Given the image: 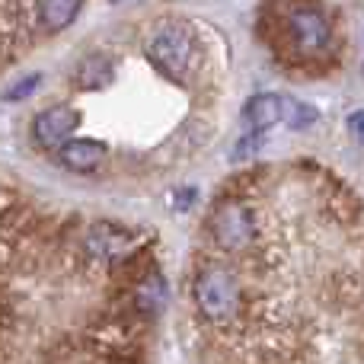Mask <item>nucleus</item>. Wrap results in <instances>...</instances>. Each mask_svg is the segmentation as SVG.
I'll use <instances>...</instances> for the list:
<instances>
[{"instance_id": "f257e3e1", "label": "nucleus", "mask_w": 364, "mask_h": 364, "mask_svg": "<svg viewBox=\"0 0 364 364\" xmlns=\"http://www.w3.org/2000/svg\"><path fill=\"white\" fill-rule=\"evenodd\" d=\"M192 55H195V38L186 26H164L147 42V58L157 64V70L176 77V80H182L188 74Z\"/></svg>"}, {"instance_id": "f03ea898", "label": "nucleus", "mask_w": 364, "mask_h": 364, "mask_svg": "<svg viewBox=\"0 0 364 364\" xmlns=\"http://www.w3.org/2000/svg\"><path fill=\"white\" fill-rule=\"evenodd\" d=\"M195 301L198 310L208 320H227V316L237 314L240 307V284L230 272L224 269H208L201 272V278L195 282Z\"/></svg>"}, {"instance_id": "7ed1b4c3", "label": "nucleus", "mask_w": 364, "mask_h": 364, "mask_svg": "<svg viewBox=\"0 0 364 364\" xmlns=\"http://www.w3.org/2000/svg\"><path fill=\"white\" fill-rule=\"evenodd\" d=\"M214 237L224 250H243L256 237V220L243 201H227L214 214Z\"/></svg>"}, {"instance_id": "20e7f679", "label": "nucleus", "mask_w": 364, "mask_h": 364, "mask_svg": "<svg viewBox=\"0 0 364 364\" xmlns=\"http://www.w3.org/2000/svg\"><path fill=\"white\" fill-rule=\"evenodd\" d=\"M77 125H80L77 109L51 106V109H45V112L36 115V122H32V134H36V141L42 147H48V151H61V147L68 144L70 134L77 132Z\"/></svg>"}, {"instance_id": "39448f33", "label": "nucleus", "mask_w": 364, "mask_h": 364, "mask_svg": "<svg viewBox=\"0 0 364 364\" xmlns=\"http://www.w3.org/2000/svg\"><path fill=\"white\" fill-rule=\"evenodd\" d=\"M291 32H294V42L304 55H320L329 45V23L320 10H310V6H301V10L291 13Z\"/></svg>"}, {"instance_id": "423d86ee", "label": "nucleus", "mask_w": 364, "mask_h": 364, "mask_svg": "<svg viewBox=\"0 0 364 364\" xmlns=\"http://www.w3.org/2000/svg\"><path fill=\"white\" fill-rule=\"evenodd\" d=\"M243 119L252 125V132L262 134L265 128L278 125L284 119V96L275 93H259L243 106Z\"/></svg>"}, {"instance_id": "0eeeda50", "label": "nucleus", "mask_w": 364, "mask_h": 364, "mask_svg": "<svg viewBox=\"0 0 364 364\" xmlns=\"http://www.w3.org/2000/svg\"><path fill=\"white\" fill-rule=\"evenodd\" d=\"M58 157H61V164L68 166V170L90 173V170H96V166L102 164V157H106V147H102L100 141L77 138V141H68V144L58 151Z\"/></svg>"}, {"instance_id": "6e6552de", "label": "nucleus", "mask_w": 364, "mask_h": 364, "mask_svg": "<svg viewBox=\"0 0 364 364\" xmlns=\"http://www.w3.org/2000/svg\"><path fill=\"white\" fill-rule=\"evenodd\" d=\"M134 237L128 230H122V227H112V224H96L93 230H90V240L87 246L96 252V256H106V259H119L125 256L128 250H132Z\"/></svg>"}, {"instance_id": "1a4fd4ad", "label": "nucleus", "mask_w": 364, "mask_h": 364, "mask_svg": "<svg viewBox=\"0 0 364 364\" xmlns=\"http://www.w3.org/2000/svg\"><path fill=\"white\" fill-rule=\"evenodd\" d=\"M112 61H109L106 55H90L80 61V68H77V87L80 90H102L112 83Z\"/></svg>"}, {"instance_id": "9d476101", "label": "nucleus", "mask_w": 364, "mask_h": 364, "mask_svg": "<svg viewBox=\"0 0 364 364\" xmlns=\"http://www.w3.org/2000/svg\"><path fill=\"white\" fill-rule=\"evenodd\" d=\"M36 13L42 16L45 29L55 32V29H64V26L74 23V16L80 13V4H74V0H68V4H38Z\"/></svg>"}, {"instance_id": "9b49d317", "label": "nucleus", "mask_w": 364, "mask_h": 364, "mask_svg": "<svg viewBox=\"0 0 364 364\" xmlns=\"http://www.w3.org/2000/svg\"><path fill=\"white\" fill-rule=\"evenodd\" d=\"M138 304L144 310H160L166 304V282L160 275H151L144 284L138 288Z\"/></svg>"}, {"instance_id": "f8f14e48", "label": "nucleus", "mask_w": 364, "mask_h": 364, "mask_svg": "<svg viewBox=\"0 0 364 364\" xmlns=\"http://www.w3.org/2000/svg\"><path fill=\"white\" fill-rule=\"evenodd\" d=\"M282 122H288L291 128H307L316 122V109L307 106V102H301V100H284V119Z\"/></svg>"}, {"instance_id": "ddd939ff", "label": "nucleus", "mask_w": 364, "mask_h": 364, "mask_svg": "<svg viewBox=\"0 0 364 364\" xmlns=\"http://www.w3.org/2000/svg\"><path fill=\"white\" fill-rule=\"evenodd\" d=\"M262 147V134H256V132H250L246 138H240L237 141V154H233V160H240V157H252V154Z\"/></svg>"}, {"instance_id": "4468645a", "label": "nucleus", "mask_w": 364, "mask_h": 364, "mask_svg": "<svg viewBox=\"0 0 364 364\" xmlns=\"http://www.w3.org/2000/svg\"><path fill=\"white\" fill-rule=\"evenodd\" d=\"M38 83H42V74H29L26 80H19L16 87H13L10 93H6V100H23V96H29L32 90L38 87Z\"/></svg>"}, {"instance_id": "2eb2a0df", "label": "nucleus", "mask_w": 364, "mask_h": 364, "mask_svg": "<svg viewBox=\"0 0 364 364\" xmlns=\"http://www.w3.org/2000/svg\"><path fill=\"white\" fill-rule=\"evenodd\" d=\"M348 132H352L358 141H364V109H361V112L348 115Z\"/></svg>"}]
</instances>
